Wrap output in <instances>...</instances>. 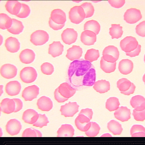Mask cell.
Listing matches in <instances>:
<instances>
[{
	"instance_id": "6da1fadb",
	"label": "cell",
	"mask_w": 145,
	"mask_h": 145,
	"mask_svg": "<svg viewBox=\"0 0 145 145\" xmlns=\"http://www.w3.org/2000/svg\"><path fill=\"white\" fill-rule=\"evenodd\" d=\"M93 66L91 62L82 59L72 61L70 64L68 71L70 83L75 87L82 86L83 79Z\"/></svg>"
},
{
	"instance_id": "7a4b0ae2",
	"label": "cell",
	"mask_w": 145,
	"mask_h": 145,
	"mask_svg": "<svg viewBox=\"0 0 145 145\" xmlns=\"http://www.w3.org/2000/svg\"><path fill=\"white\" fill-rule=\"evenodd\" d=\"M76 91L67 82H63L55 89L54 92L55 99L58 103L64 102L72 97Z\"/></svg>"
},
{
	"instance_id": "3957f363",
	"label": "cell",
	"mask_w": 145,
	"mask_h": 145,
	"mask_svg": "<svg viewBox=\"0 0 145 145\" xmlns=\"http://www.w3.org/2000/svg\"><path fill=\"white\" fill-rule=\"evenodd\" d=\"M69 14L71 22L76 24L81 23L84 20L86 15L83 8L80 6H75L72 7Z\"/></svg>"
},
{
	"instance_id": "277c9868",
	"label": "cell",
	"mask_w": 145,
	"mask_h": 145,
	"mask_svg": "<svg viewBox=\"0 0 145 145\" xmlns=\"http://www.w3.org/2000/svg\"><path fill=\"white\" fill-rule=\"evenodd\" d=\"M119 52L118 48L113 45L105 47L103 51V57L105 61L111 63H114L118 59Z\"/></svg>"
},
{
	"instance_id": "5b68a950",
	"label": "cell",
	"mask_w": 145,
	"mask_h": 145,
	"mask_svg": "<svg viewBox=\"0 0 145 145\" xmlns=\"http://www.w3.org/2000/svg\"><path fill=\"white\" fill-rule=\"evenodd\" d=\"M49 35L46 31L39 30L33 32L30 36V40L35 45L40 46L45 44L48 41Z\"/></svg>"
},
{
	"instance_id": "8992f818",
	"label": "cell",
	"mask_w": 145,
	"mask_h": 145,
	"mask_svg": "<svg viewBox=\"0 0 145 145\" xmlns=\"http://www.w3.org/2000/svg\"><path fill=\"white\" fill-rule=\"evenodd\" d=\"M37 74L36 70L33 67H27L20 71V77L24 83H30L34 82L37 78Z\"/></svg>"
},
{
	"instance_id": "52a82bcc",
	"label": "cell",
	"mask_w": 145,
	"mask_h": 145,
	"mask_svg": "<svg viewBox=\"0 0 145 145\" xmlns=\"http://www.w3.org/2000/svg\"><path fill=\"white\" fill-rule=\"evenodd\" d=\"M138 44V42L136 38L131 36L126 37L120 42L122 50L126 53L130 52L135 50Z\"/></svg>"
},
{
	"instance_id": "ba28073f",
	"label": "cell",
	"mask_w": 145,
	"mask_h": 145,
	"mask_svg": "<svg viewBox=\"0 0 145 145\" xmlns=\"http://www.w3.org/2000/svg\"><path fill=\"white\" fill-rule=\"evenodd\" d=\"M123 16L124 20L127 23L131 24L137 23L142 17L140 10L135 8L127 9Z\"/></svg>"
},
{
	"instance_id": "9c48e42d",
	"label": "cell",
	"mask_w": 145,
	"mask_h": 145,
	"mask_svg": "<svg viewBox=\"0 0 145 145\" xmlns=\"http://www.w3.org/2000/svg\"><path fill=\"white\" fill-rule=\"evenodd\" d=\"M79 106L76 102H69L61 106V115L65 117H72L78 111Z\"/></svg>"
},
{
	"instance_id": "30bf717a",
	"label": "cell",
	"mask_w": 145,
	"mask_h": 145,
	"mask_svg": "<svg viewBox=\"0 0 145 145\" xmlns=\"http://www.w3.org/2000/svg\"><path fill=\"white\" fill-rule=\"evenodd\" d=\"M90 119L82 114H79L75 120V123L77 128L82 132L87 131L90 127Z\"/></svg>"
},
{
	"instance_id": "8fae6325",
	"label": "cell",
	"mask_w": 145,
	"mask_h": 145,
	"mask_svg": "<svg viewBox=\"0 0 145 145\" xmlns=\"http://www.w3.org/2000/svg\"><path fill=\"white\" fill-rule=\"evenodd\" d=\"M77 31L73 28H67L61 34V39L63 42L69 45L74 43L77 39Z\"/></svg>"
},
{
	"instance_id": "7c38bea8",
	"label": "cell",
	"mask_w": 145,
	"mask_h": 145,
	"mask_svg": "<svg viewBox=\"0 0 145 145\" xmlns=\"http://www.w3.org/2000/svg\"><path fill=\"white\" fill-rule=\"evenodd\" d=\"M39 88L33 85L25 88L22 93V97L26 101H32L36 98L39 93Z\"/></svg>"
},
{
	"instance_id": "4fadbf2b",
	"label": "cell",
	"mask_w": 145,
	"mask_h": 145,
	"mask_svg": "<svg viewBox=\"0 0 145 145\" xmlns=\"http://www.w3.org/2000/svg\"><path fill=\"white\" fill-rule=\"evenodd\" d=\"M17 69L15 66L10 64H5L0 69V73L4 78L9 79L15 77L17 74Z\"/></svg>"
},
{
	"instance_id": "5bb4252c",
	"label": "cell",
	"mask_w": 145,
	"mask_h": 145,
	"mask_svg": "<svg viewBox=\"0 0 145 145\" xmlns=\"http://www.w3.org/2000/svg\"><path fill=\"white\" fill-rule=\"evenodd\" d=\"M20 122L18 120L11 119L8 121L6 125L7 132L10 135L14 136L18 135L22 129Z\"/></svg>"
},
{
	"instance_id": "9a60e30c",
	"label": "cell",
	"mask_w": 145,
	"mask_h": 145,
	"mask_svg": "<svg viewBox=\"0 0 145 145\" xmlns=\"http://www.w3.org/2000/svg\"><path fill=\"white\" fill-rule=\"evenodd\" d=\"M81 42L85 45L90 46L94 44L96 41V34L93 31L86 30L83 31L80 35Z\"/></svg>"
},
{
	"instance_id": "2e32d148",
	"label": "cell",
	"mask_w": 145,
	"mask_h": 145,
	"mask_svg": "<svg viewBox=\"0 0 145 145\" xmlns=\"http://www.w3.org/2000/svg\"><path fill=\"white\" fill-rule=\"evenodd\" d=\"M50 18L54 22L59 25L65 24L66 21L65 13L60 9H56L52 10Z\"/></svg>"
},
{
	"instance_id": "e0dca14e",
	"label": "cell",
	"mask_w": 145,
	"mask_h": 145,
	"mask_svg": "<svg viewBox=\"0 0 145 145\" xmlns=\"http://www.w3.org/2000/svg\"><path fill=\"white\" fill-rule=\"evenodd\" d=\"M131 111L126 106L119 107L114 113L115 118L122 122L126 121L131 118Z\"/></svg>"
},
{
	"instance_id": "ac0fdd59",
	"label": "cell",
	"mask_w": 145,
	"mask_h": 145,
	"mask_svg": "<svg viewBox=\"0 0 145 145\" xmlns=\"http://www.w3.org/2000/svg\"><path fill=\"white\" fill-rule=\"evenodd\" d=\"M15 108V103L13 99L5 98L1 103V110L5 113L10 114L14 112Z\"/></svg>"
},
{
	"instance_id": "d6986e66",
	"label": "cell",
	"mask_w": 145,
	"mask_h": 145,
	"mask_svg": "<svg viewBox=\"0 0 145 145\" xmlns=\"http://www.w3.org/2000/svg\"><path fill=\"white\" fill-rule=\"evenodd\" d=\"M21 88L20 83L17 81L14 80L9 82L5 86L6 93L8 95L14 96L18 95Z\"/></svg>"
},
{
	"instance_id": "ffe728a7",
	"label": "cell",
	"mask_w": 145,
	"mask_h": 145,
	"mask_svg": "<svg viewBox=\"0 0 145 145\" xmlns=\"http://www.w3.org/2000/svg\"><path fill=\"white\" fill-rule=\"evenodd\" d=\"M82 49L80 46L73 45L67 50L66 56L70 61H73L79 59L82 56Z\"/></svg>"
},
{
	"instance_id": "44dd1931",
	"label": "cell",
	"mask_w": 145,
	"mask_h": 145,
	"mask_svg": "<svg viewBox=\"0 0 145 145\" xmlns=\"http://www.w3.org/2000/svg\"><path fill=\"white\" fill-rule=\"evenodd\" d=\"M132 107L137 111H141L145 109V99L140 95L133 97L130 101Z\"/></svg>"
},
{
	"instance_id": "7402d4cb",
	"label": "cell",
	"mask_w": 145,
	"mask_h": 145,
	"mask_svg": "<svg viewBox=\"0 0 145 145\" xmlns=\"http://www.w3.org/2000/svg\"><path fill=\"white\" fill-rule=\"evenodd\" d=\"M5 45L7 50L12 53L17 52L20 47V43L18 39L12 37H9L5 40Z\"/></svg>"
},
{
	"instance_id": "603a6c76",
	"label": "cell",
	"mask_w": 145,
	"mask_h": 145,
	"mask_svg": "<svg viewBox=\"0 0 145 145\" xmlns=\"http://www.w3.org/2000/svg\"><path fill=\"white\" fill-rule=\"evenodd\" d=\"M39 114L35 110L29 109L23 112L22 119L25 122L29 124H33L37 120Z\"/></svg>"
},
{
	"instance_id": "cb8c5ba5",
	"label": "cell",
	"mask_w": 145,
	"mask_h": 145,
	"mask_svg": "<svg viewBox=\"0 0 145 145\" xmlns=\"http://www.w3.org/2000/svg\"><path fill=\"white\" fill-rule=\"evenodd\" d=\"M35 55L33 51L29 49H26L22 50L19 57L20 61L23 63L29 64L34 61Z\"/></svg>"
},
{
	"instance_id": "d4e9b609",
	"label": "cell",
	"mask_w": 145,
	"mask_h": 145,
	"mask_svg": "<svg viewBox=\"0 0 145 145\" xmlns=\"http://www.w3.org/2000/svg\"><path fill=\"white\" fill-rule=\"evenodd\" d=\"M133 68V62L128 59H122L119 62L118 69L120 72L123 74H129L132 71Z\"/></svg>"
},
{
	"instance_id": "484cf974",
	"label": "cell",
	"mask_w": 145,
	"mask_h": 145,
	"mask_svg": "<svg viewBox=\"0 0 145 145\" xmlns=\"http://www.w3.org/2000/svg\"><path fill=\"white\" fill-rule=\"evenodd\" d=\"M38 108L43 111H49L53 107V103L51 99L45 96L40 97L37 100Z\"/></svg>"
},
{
	"instance_id": "4316f807",
	"label": "cell",
	"mask_w": 145,
	"mask_h": 145,
	"mask_svg": "<svg viewBox=\"0 0 145 145\" xmlns=\"http://www.w3.org/2000/svg\"><path fill=\"white\" fill-rule=\"evenodd\" d=\"M64 46L59 41H54L49 45L48 53L53 57L61 55L63 51Z\"/></svg>"
},
{
	"instance_id": "83f0119b",
	"label": "cell",
	"mask_w": 145,
	"mask_h": 145,
	"mask_svg": "<svg viewBox=\"0 0 145 145\" xmlns=\"http://www.w3.org/2000/svg\"><path fill=\"white\" fill-rule=\"evenodd\" d=\"M6 10L10 14L16 15L19 12L22 3L17 0L7 1L5 6Z\"/></svg>"
},
{
	"instance_id": "f1b7e54d",
	"label": "cell",
	"mask_w": 145,
	"mask_h": 145,
	"mask_svg": "<svg viewBox=\"0 0 145 145\" xmlns=\"http://www.w3.org/2000/svg\"><path fill=\"white\" fill-rule=\"evenodd\" d=\"M74 130L71 125H62L57 131V137H72L74 135Z\"/></svg>"
},
{
	"instance_id": "f546056e",
	"label": "cell",
	"mask_w": 145,
	"mask_h": 145,
	"mask_svg": "<svg viewBox=\"0 0 145 145\" xmlns=\"http://www.w3.org/2000/svg\"><path fill=\"white\" fill-rule=\"evenodd\" d=\"M93 85V89L100 93H105L110 89V83L105 80H98L95 82Z\"/></svg>"
},
{
	"instance_id": "4dcf8cb0",
	"label": "cell",
	"mask_w": 145,
	"mask_h": 145,
	"mask_svg": "<svg viewBox=\"0 0 145 145\" xmlns=\"http://www.w3.org/2000/svg\"><path fill=\"white\" fill-rule=\"evenodd\" d=\"M96 79V71L93 66L90 70L83 80L82 86H91L94 84Z\"/></svg>"
},
{
	"instance_id": "1f68e13d",
	"label": "cell",
	"mask_w": 145,
	"mask_h": 145,
	"mask_svg": "<svg viewBox=\"0 0 145 145\" xmlns=\"http://www.w3.org/2000/svg\"><path fill=\"white\" fill-rule=\"evenodd\" d=\"M107 127L109 131L114 135H120L123 130L121 125L114 120H112L108 123Z\"/></svg>"
},
{
	"instance_id": "d6a6232c",
	"label": "cell",
	"mask_w": 145,
	"mask_h": 145,
	"mask_svg": "<svg viewBox=\"0 0 145 145\" xmlns=\"http://www.w3.org/2000/svg\"><path fill=\"white\" fill-rule=\"evenodd\" d=\"M12 25L7 30L12 34L18 35L22 32L24 26L21 21L15 18H12Z\"/></svg>"
},
{
	"instance_id": "836d02e7",
	"label": "cell",
	"mask_w": 145,
	"mask_h": 145,
	"mask_svg": "<svg viewBox=\"0 0 145 145\" xmlns=\"http://www.w3.org/2000/svg\"><path fill=\"white\" fill-rule=\"evenodd\" d=\"M84 30H89L98 35L100 30V25L96 20H91L86 22L84 25Z\"/></svg>"
},
{
	"instance_id": "e575fe53",
	"label": "cell",
	"mask_w": 145,
	"mask_h": 145,
	"mask_svg": "<svg viewBox=\"0 0 145 145\" xmlns=\"http://www.w3.org/2000/svg\"><path fill=\"white\" fill-rule=\"evenodd\" d=\"M111 25V27L109 28V33L112 39H117L121 37L123 32L122 27L120 24H112Z\"/></svg>"
},
{
	"instance_id": "d590c367",
	"label": "cell",
	"mask_w": 145,
	"mask_h": 145,
	"mask_svg": "<svg viewBox=\"0 0 145 145\" xmlns=\"http://www.w3.org/2000/svg\"><path fill=\"white\" fill-rule=\"evenodd\" d=\"M12 24V20L7 14L4 13L0 14V28L3 30L8 29Z\"/></svg>"
},
{
	"instance_id": "8d00e7d4",
	"label": "cell",
	"mask_w": 145,
	"mask_h": 145,
	"mask_svg": "<svg viewBox=\"0 0 145 145\" xmlns=\"http://www.w3.org/2000/svg\"><path fill=\"white\" fill-rule=\"evenodd\" d=\"M116 62L114 63L108 62L105 61L102 56L100 61V67L105 72L109 73L114 72L116 69Z\"/></svg>"
},
{
	"instance_id": "74e56055",
	"label": "cell",
	"mask_w": 145,
	"mask_h": 145,
	"mask_svg": "<svg viewBox=\"0 0 145 145\" xmlns=\"http://www.w3.org/2000/svg\"><path fill=\"white\" fill-rule=\"evenodd\" d=\"M130 132L133 137H145V128L141 125H133L131 129Z\"/></svg>"
},
{
	"instance_id": "f35d334b",
	"label": "cell",
	"mask_w": 145,
	"mask_h": 145,
	"mask_svg": "<svg viewBox=\"0 0 145 145\" xmlns=\"http://www.w3.org/2000/svg\"><path fill=\"white\" fill-rule=\"evenodd\" d=\"M120 105L118 99L116 97H112L107 99L106 103V108L109 111L116 110Z\"/></svg>"
},
{
	"instance_id": "ab89813d",
	"label": "cell",
	"mask_w": 145,
	"mask_h": 145,
	"mask_svg": "<svg viewBox=\"0 0 145 145\" xmlns=\"http://www.w3.org/2000/svg\"><path fill=\"white\" fill-rule=\"evenodd\" d=\"M100 56L99 50L93 48L88 50L84 56L85 60L91 63L96 61Z\"/></svg>"
},
{
	"instance_id": "60d3db41",
	"label": "cell",
	"mask_w": 145,
	"mask_h": 145,
	"mask_svg": "<svg viewBox=\"0 0 145 145\" xmlns=\"http://www.w3.org/2000/svg\"><path fill=\"white\" fill-rule=\"evenodd\" d=\"M100 129V127L97 123L95 122H91L90 127L87 131L85 132V133L88 137H95L99 134Z\"/></svg>"
},
{
	"instance_id": "b9f144b4",
	"label": "cell",
	"mask_w": 145,
	"mask_h": 145,
	"mask_svg": "<svg viewBox=\"0 0 145 145\" xmlns=\"http://www.w3.org/2000/svg\"><path fill=\"white\" fill-rule=\"evenodd\" d=\"M131 84L130 81L126 78H123L118 80L117 82V88L121 91H125L130 88Z\"/></svg>"
},
{
	"instance_id": "7bdbcfd3",
	"label": "cell",
	"mask_w": 145,
	"mask_h": 145,
	"mask_svg": "<svg viewBox=\"0 0 145 145\" xmlns=\"http://www.w3.org/2000/svg\"><path fill=\"white\" fill-rule=\"evenodd\" d=\"M80 6L83 9L85 14V18H87L91 17L94 12V8L92 4L89 2H85Z\"/></svg>"
},
{
	"instance_id": "ee69618b",
	"label": "cell",
	"mask_w": 145,
	"mask_h": 145,
	"mask_svg": "<svg viewBox=\"0 0 145 145\" xmlns=\"http://www.w3.org/2000/svg\"><path fill=\"white\" fill-rule=\"evenodd\" d=\"M22 137H42L41 133L39 130L34 128H28L23 131Z\"/></svg>"
},
{
	"instance_id": "f6af8a7d",
	"label": "cell",
	"mask_w": 145,
	"mask_h": 145,
	"mask_svg": "<svg viewBox=\"0 0 145 145\" xmlns=\"http://www.w3.org/2000/svg\"><path fill=\"white\" fill-rule=\"evenodd\" d=\"M49 123L48 118L45 114H39L37 120L33 124V126L41 128L43 126H46Z\"/></svg>"
},
{
	"instance_id": "bcb514c9",
	"label": "cell",
	"mask_w": 145,
	"mask_h": 145,
	"mask_svg": "<svg viewBox=\"0 0 145 145\" xmlns=\"http://www.w3.org/2000/svg\"><path fill=\"white\" fill-rule=\"evenodd\" d=\"M41 70L42 72L46 75H50L54 71L53 65L50 63L46 62L43 63L40 66Z\"/></svg>"
},
{
	"instance_id": "7dc6e473",
	"label": "cell",
	"mask_w": 145,
	"mask_h": 145,
	"mask_svg": "<svg viewBox=\"0 0 145 145\" xmlns=\"http://www.w3.org/2000/svg\"><path fill=\"white\" fill-rule=\"evenodd\" d=\"M30 13L29 7L27 5L22 3V7L19 12L16 15L18 18H24L27 17Z\"/></svg>"
},
{
	"instance_id": "c3c4849f",
	"label": "cell",
	"mask_w": 145,
	"mask_h": 145,
	"mask_svg": "<svg viewBox=\"0 0 145 145\" xmlns=\"http://www.w3.org/2000/svg\"><path fill=\"white\" fill-rule=\"evenodd\" d=\"M133 115L136 121H143L145 119V109L141 111H137L134 109Z\"/></svg>"
},
{
	"instance_id": "681fc988",
	"label": "cell",
	"mask_w": 145,
	"mask_h": 145,
	"mask_svg": "<svg viewBox=\"0 0 145 145\" xmlns=\"http://www.w3.org/2000/svg\"><path fill=\"white\" fill-rule=\"evenodd\" d=\"M136 32L139 36L144 37H145V21L142 22L135 28Z\"/></svg>"
},
{
	"instance_id": "f907efd6",
	"label": "cell",
	"mask_w": 145,
	"mask_h": 145,
	"mask_svg": "<svg viewBox=\"0 0 145 145\" xmlns=\"http://www.w3.org/2000/svg\"><path fill=\"white\" fill-rule=\"evenodd\" d=\"M108 1L111 6L117 8H120L122 7L125 3V0H109Z\"/></svg>"
},
{
	"instance_id": "816d5d0a",
	"label": "cell",
	"mask_w": 145,
	"mask_h": 145,
	"mask_svg": "<svg viewBox=\"0 0 145 145\" xmlns=\"http://www.w3.org/2000/svg\"><path fill=\"white\" fill-rule=\"evenodd\" d=\"M48 23L50 27L54 30H58L61 29L64 26L65 24H57L54 22L50 17L49 18Z\"/></svg>"
},
{
	"instance_id": "f5cc1de1",
	"label": "cell",
	"mask_w": 145,
	"mask_h": 145,
	"mask_svg": "<svg viewBox=\"0 0 145 145\" xmlns=\"http://www.w3.org/2000/svg\"><path fill=\"white\" fill-rule=\"evenodd\" d=\"M141 45L138 44L137 48L135 50L130 52L126 53V55L131 57L138 56L141 51Z\"/></svg>"
},
{
	"instance_id": "db71d44e",
	"label": "cell",
	"mask_w": 145,
	"mask_h": 145,
	"mask_svg": "<svg viewBox=\"0 0 145 145\" xmlns=\"http://www.w3.org/2000/svg\"><path fill=\"white\" fill-rule=\"evenodd\" d=\"M79 114H83L91 120L92 118L93 112L91 109L86 108L82 109Z\"/></svg>"
},
{
	"instance_id": "11a10c76",
	"label": "cell",
	"mask_w": 145,
	"mask_h": 145,
	"mask_svg": "<svg viewBox=\"0 0 145 145\" xmlns=\"http://www.w3.org/2000/svg\"><path fill=\"white\" fill-rule=\"evenodd\" d=\"M13 99L15 103V108L14 112H16L22 109L23 107V103L19 99L14 98Z\"/></svg>"
},
{
	"instance_id": "9f6ffc18",
	"label": "cell",
	"mask_w": 145,
	"mask_h": 145,
	"mask_svg": "<svg viewBox=\"0 0 145 145\" xmlns=\"http://www.w3.org/2000/svg\"><path fill=\"white\" fill-rule=\"evenodd\" d=\"M135 88L136 86L134 84L131 82V86L128 90L124 92L120 91V93L125 95H129L134 93Z\"/></svg>"
}]
</instances>
